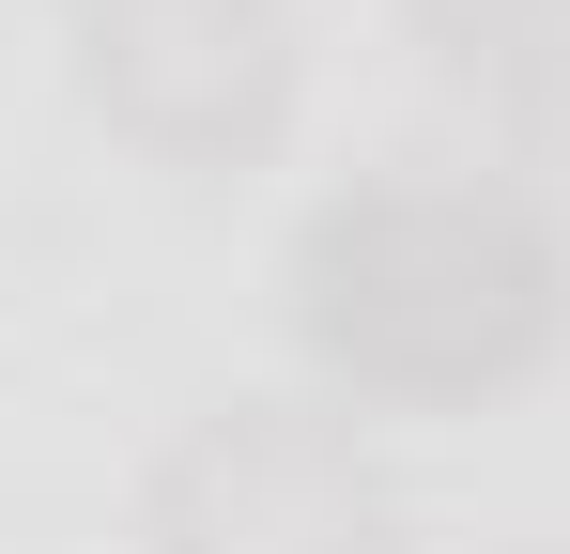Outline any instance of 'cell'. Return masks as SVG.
<instances>
[{"instance_id":"obj_3","label":"cell","mask_w":570,"mask_h":554,"mask_svg":"<svg viewBox=\"0 0 570 554\" xmlns=\"http://www.w3.org/2000/svg\"><path fill=\"white\" fill-rule=\"evenodd\" d=\"M62 62L108 139L170 170H247L293 123V0H62Z\"/></svg>"},{"instance_id":"obj_1","label":"cell","mask_w":570,"mask_h":554,"mask_svg":"<svg viewBox=\"0 0 570 554\" xmlns=\"http://www.w3.org/2000/svg\"><path fill=\"white\" fill-rule=\"evenodd\" d=\"M278 293L340 400L463 416V400H509L570 339V231L509 170H371L308 200Z\"/></svg>"},{"instance_id":"obj_2","label":"cell","mask_w":570,"mask_h":554,"mask_svg":"<svg viewBox=\"0 0 570 554\" xmlns=\"http://www.w3.org/2000/svg\"><path fill=\"white\" fill-rule=\"evenodd\" d=\"M139 554H416L401 493L324 400H216L170 432Z\"/></svg>"},{"instance_id":"obj_4","label":"cell","mask_w":570,"mask_h":554,"mask_svg":"<svg viewBox=\"0 0 570 554\" xmlns=\"http://www.w3.org/2000/svg\"><path fill=\"white\" fill-rule=\"evenodd\" d=\"M432 78L463 92L509 155H556L570 170V0H401Z\"/></svg>"}]
</instances>
